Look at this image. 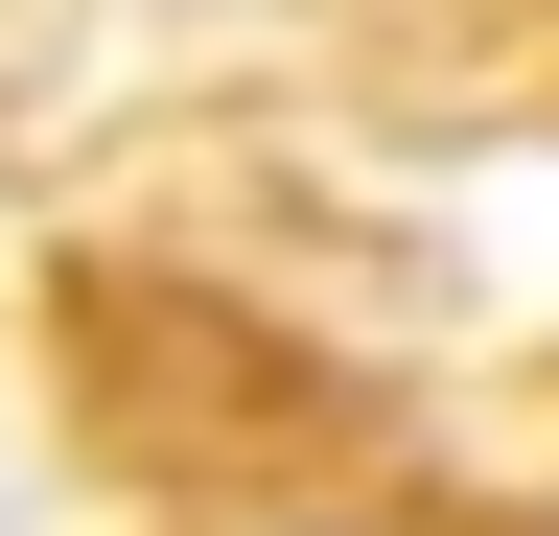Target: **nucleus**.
<instances>
[{
    "mask_svg": "<svg viewBox=\"0 0 559 536\" xmlns=\"http://www.w3.org/2000/svg\"><path fill=\"white\" fill-rule=\"evenodd\" d=\"M210 536H419V513H210Z\"/></svg>",
    "mask_w": 559,
    "mask_h": 536,
    "instance_id": "obj_1",
    "label": "nucleus"
}]
</instances>
